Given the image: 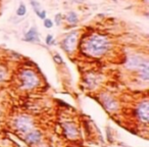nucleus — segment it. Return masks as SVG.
Wrapping results in <instances>:
<instances>
[{"label":"nucleus","instance_id":"nucleus-15","mask_svg":"<svg viewBox=\"0 0 149 147\" xmlns=\"http://www.w3.org/2000/svg\"><path fill=\"white\" fill-rule=\"evenodd\" d=\"M44 27L47 29H51L52 27H53V23H52L51 19H44Z\"/></svg>","mask_w":149,"mask_h":147},{"label":"nucleus","instance_id":"nucleus-11","mask_svg":"<svg viewBox=\"0 0 149 147\" xmlns=\"http://www.w3.org/2000/svg\"><path fill=\"white\" fill-rule=\"evenodd\" d=\"M104 104H105V106H106V108H108L109 110H113V109H115V108L117 107V103L114 102L113 99H112V98H110V97H108V98H106V99H105Z\"/></svg>","mask_w":149,"mask_h":147},{"label":"nucleus","instance_id":"nucleus-3","mask_svg":"<svg viewBox=\"0 0 149 147\" xmlns=\"http://www.w3.org/2000/svg\"><path fill=\"white\" fill-rule=\"evenodd\" d=\"M78 42V33L77 32H70L62 41V47L65 51L70 53L76 49Z\"/></svg>","mask_w":149,"mask_h":147},{"label":"nucleus","instance_id":"nucleus-18","mask_svg":"<svg viewBox=\"0 0 149 147\" xmlns=\"http://www.w3.org/2000/svg\"><path fill=\"white\" fill-rule=\"evenodd\" d=\"M54 60H55L57 63H62L63 62L62 59H61V57H60V55H58V54H56V55L54 56Z\"/></svg>","mask_w":149,"mask_h":147},{"label":"nucleus","instance_id":"nucleus-21","mask_svg":"<svg viewBox=\"0 0 149 147\" xmlns=\"http://www.w3.org/2000/svg\"><path fill=\"white\" fill-rule=\"evenodd\" d=\"M76 1H83V0H76Z\"/></svg>","mask_w":149,"mask_h":147},{"label":"nucleus","instance_id":"nucleus-20","mask_svg":"<svg viewBox=\"0 0 149 147\" xmlns=\"http://www.w3.org/2000/svg\"><path fill=\"white\" fill-rule=\"evenodd\" d=\"M5 78V72L2 70V68H0V82H2Z\"/></svg>","mask_w":149,"mask_h":147},{"label":"nucleus","instance_id":"nucleus-19","mask_svg":"<svg viewBox=\"0 0 149 147\" xmlns=\"http://www.w3.org/2000/svg\"><path fill=\"white\" fill-rule=\"evenodd\" d=\"M39 17L41 19H46V11H45V10H41V12H40V14H39Z\"/></svg>","mask_w":149,"mask_h":147},{"label":"nucleus","instance_id":"nucleus-12","mask_svg":"<svg viewBox=\"0 0 149 147\" xmlns=\"http://www.w3.org/2000/svg\"><path fill=\"white\" fill-rule=\"evenodd\" d=\"M30 3H31V5H32L35 13L39 16L40 12H41V5H40V3L38 2L37 0H30Z\"/></svg>","mask_w":149,"mask_h":147},{"label":"nucleus","instance_id":"nucleus-7","mask_svg":"<svg viewBox=\"0 0 149 147\" xmlns=\"http://www.w3.org/2000/svg\"><path fill=\"white\" fill-rule=\"evenodd\" d=\"M26 139L29 143H31V144H36V143H38L40 140H41V133H40L39 131L31 130L27 133Z\"/></svg>","mask_w":149,"mask_h":147},{"label":"nucleus","instance_id":"nucleus-9","mask_svg":"<svg viewBox=\"0 0 149 147\" xmlns=\"http://www.w3.org/2000/svg\"><path fill=\"white\" fill-rule=\"evenodd\" d=\"M143 61L144 60H142L139 56H132V57L129 58L127 65H128V68H139L140 64H141Z\"/></svg>","mask_w":149,"mask_h":147},{"label":"nucleus","instance_id":"nucleus-16","mask_svg":"<svg viewBox=\"0 0 149 147\" xmlns=\"http://www.w3.org/2000/svg\"><path fill=\"white\" fill-rule=\"evenodd\" d=\"M53 36L52 35H47L46 37V44L47 45H51L53 44Z\"/></svg>","mask_w":149,"mask_h":147},{"label":"nucleus","instance_id":"nucleus-1","mask_svg":"<svg viewBox=\"0 0 149 147\" xmlns=\"http://www.w3.org/2000/svg\"><path fill=\"white\" fill-rule=\"evenodd\" d=\"M109 48V41L103 36L95 35L90 37L85 43V51L91 56H101Z\"/></svg>","mask_w":149,"mask_h":147},{"label":"nucleus","instance_id":"nucleus-14","mask_svg":"<svg viewBox=\"0 0 149 147\" xmlns=\"http://www.w3.org/2000/svg\"><path fill=\"white\" fill-rule=\"evenodd\" d=\"M26 13H27L26 5L23 4V3H21L19 6L17 7V9H16V15L17 16H23Z\"/></svg>","mask_w":149,"mask_h":147},{"label":"nucleus","instance_id":"nucleus-4","mask_svg":"<svg viewBox=\"0 0 149 147\" xmlns=\"http://www.w3.org/2000/svg\"><path fill=\"white\" fill-rule=\"evenodd\" d=\"M15 127L23 133H28L33 128V121L27 115H21L15 119Z\"/></svg>","mask_w":149,"mask_h":147},{"label":"nucleus","instance_id":"nucleus-13","mask_svg":"<svg viewBox=\"0 0 149 147\" xmlns=\"http://www.w3.org/2000/svg\"><path fill=\"white\" fill-rule=\"evenodd\" d=\"M66 21L70 23H78V15L76 12L74 11H70L68 14H66Z\"/></svg>","mask_w":149,"mask_h":147},{"label":"nucleus","instance_id":"nucleus-5","mask_svg":"<svg viewBox=\"0 0 149 147\" xmlns=\"http://www.w3.org/2000/svg\"><path fill=\"white\" fill-rule=\"evenodd\" d=\"M137 114L139 119L144 123H148L149 121V103L148 101H144L139 104L137 107Z\"/></svg>","mask_w":149,"mask_h":147},{"label":"nucleus","instance_id":"nucleus-8","mask_svg":"<svg viewBox=\"0 0 149 147\" xmlns=\"http://www.w3.org/2000/svg\"><path fill=\"white\" fill-rule=\"evenodd\" d=\"M140 70V77L144 81H148L149 80V63L147 60H144L139 66Z\"/></svg>","mask_w":149,"mask_h":147},{"label":"nucleus","instance_id":"nucleus-10","mask_svg":"<svg viewBox=\"0 0 149 147\" xmlns=\"http://www.w3.org/2000/svg\"><path fill=\"white\" fill-rule=\"evenodd\" d=\"M65 133H66V135L68 136V137L70 138H74L77 136V128L74 126V125H70V124H68L65 125Z\"/></svg>","mask_w":149,"mask_h":147},{"label":"nucleus","instance_id":"nucleus-2","mask_svg":"<svg viewBox=\"0 0 149 147\" xmlns=\"http://www.w3.org/2000/svg\"><path fill=\"white\" fill-rule=\"evenodd\" d=\"M21 82L25 89H33L39 84V78L36 75V72L32 70H25L21 72Z\"/></svg>","mask_w":149,"mask_h":147},{"label":"nucleus","instance_id":"nucleus-6","mask_svg":"<svg viewBox=\"0 0 149 147\" xmlns=\"http://www.w3.org/2000/svg\"><path fill=\"white\" fill-rule=\"evenodd\" d=\"M25 41L27 42H39V34L35 27L31 28L28 32L25 34Z\"/></svg>","mask_w":149,"mask_h":147},{"label":"nucleus","instance_id":"nucleus-17","mask_svg":"<svg viewBox=\"0 0 149 147\" xmlns=\"http://www.w3.org/2000/svg\"><path fill=\"white\" fill-rule=\"evenodd\" d=\"M55 23L57 26H59L61 23V14L60 13H57L55 15Z\"/></svg>","mask_w":149,"mask_h":147}]
</instances>
